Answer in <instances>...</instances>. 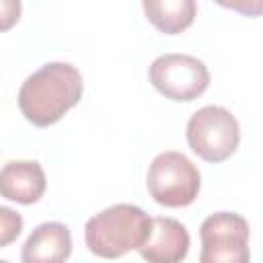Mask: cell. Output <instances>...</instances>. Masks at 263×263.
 Returning <instances> with one entry per match:
<instances>
[{
  "instance_id": "1",
  "label": "cell",
  "mask_w": 263,
  "mask_h": 263,
  "mask_svg": "<svg viewBox=\"0 0 263 263\" xmlns=\"http://www.w3.org/2000/svg\"><path fill=\"white\" fill-rule=\"evenodd\" d=\"M82 90L84 82L76 66L68 62H49L21 84L18 109L33 125L47 127L60 121L82 99Z\"/></svg>"
},
{
  "instance_id": "2",
  "label": "cell",
  "mask_w": 263,
  "mask_h": 263,
  "mask_svg": "<svg viewBox=\"0 0 263 263\" xmlns=\"http://www.w3.org/2000/svg\"><path fill=\"white\" fill-rule=\"evenodd\" d=\"M152 218L138 205L115 203L95 214L84 226V240L92 255L103 259H119L140 249L150 234Z\"/></svg>"
},
{
  "instance_id": "3",
  "label": "cell",
  "mask_w": 263,
  "mask_h": 263,
  "mask_svg": "<svg viewBox=\"0 0 263 263\" xmlns=\"http://www.w3.org/2000/svg\"><path fill=\"white\" fill-rule=\"evenodd\" d=\"M146 187L150 197L166 208H185L197 199L201 175L183 152H160L148 166Z\"/></svg>"
},
{
  "instance_id": "4",
  "label": "cell",
  "mask_w": 263,
  "mask_h": 263,
  "mask_svg": "<svg viewBox=\"0 0 263 263\" xmlns=\"http://www.w3.org/2000/svg\"><path fill=\"white\" fill-rule=\"evenodd\" d=\"M187 142L189 148L205 162H224L238 148L240 127L228 109L220 105H205L189 117Z\"/></svg>"
},
{
  "instance_id": "5",
  "label": "cell",
  "mask_w": 263,
  "mask_h": 263,
  "mask_svg": "<svg viewBox=\"0 0 263 263\" xmlns=\"http://www.w3.org/2000/svg\"><path fill=\"white\" fill-rule=\"evenodd\" d=\"M152 86L171 101L189 103L201 97L210 86L208 66L187 53H162L148 70Z\"/></svg>"
},
{
  "instance_id": "6",
  "label": "cell",
  "mask_w": 263,
  "mask_h": 263,
  "mask_svg": "<svg viewBox=\"0 0 263 263\" xmlns=\"http://www.w3.org/2000/svg\"><path fill=\"white\" fill-rule=\"evenodd\" d=\"M199 263H249V222L234 212H216L201 222Z\"/></svg>"
},
{
  "instance_id": "7",
  "label": "cell",
  "mask_w": 263,
  "mask_h": 263,
  "mask_svg": "<svg viewBox=\"0 0 263 263\" xmlns=\"http://www.w3.org/2000/svg\"><path fill=\"white\" fill-rule=\"evenodd\" d=\"M187 228L168 216H156L150 222V234L138 249L146 263H181L189 253Z\"/></svg>"
},
{
  "instance_id": "8",
  "label": "cell",
  "mask_w": 263,
  "mask_h": 263,
  "mask_svg": "<svg viewBox=\"0 0 263 263\" xmlns=\"http://www.w3.org/2000/svg\"><path fill=\"white\" fill-rule=\"evenodd\" d=\"M47 179L37 160H10L0 168V195L31 205L45 193Z\"/></svg>"
},
{
  "instance_id": "9",
  "label": "cell",
  "mask_w": 263,
  "mask_h": 263,
  "mask_svg": "<svg viewBox=\"0 0 263 263\" xmlns=\"http://www.w3.org/2000/svg\"><path fill=\"white\" fill-rule=\"evenodd\" d=\"M70 253V228L62 222H43L27 236L21 259L23 263H66Z\"/></svg>"
},
{
  "instance_id": "10",
  "label": "cell",
  "mask_w": 263,
  "mask_h": 263,
  "mask_svg": "<svg viewBox=\"0 0 263 263\" xmlns=\"http://www.w3.org/2000/svg\"><path fill=\"white\" fill-rule=\"evenodd\" d=\"M146 18L164 35H177L191 27L197 4L193 0H144Z\"/></svg>"
},
{
  "instance_id": "11",
  "label": "cell",
  "mask_w": 263,
  "mask_h": 263,
  "mask_svg": "<svg viewBox=\"0 0 263 263\" xmlns=\"http://www.w3.org/2000/svg\"><path fill=\"white\" fill-rule=\"evenodd\" d=\"M23 232V216L6 205H0V249L8 247Z\"/></svg>"
},
{
  "instance_id": "12",
  "label": "cell",
  "mask_w": 263,
  "mask_h": 263,
  "mask_svg": "<svg viewBox=\"0 0 263 263\" xmlns=\"http://www.w3.org/2000/svg\"><path fill=\"white\" fill-rule=\"evenodd\" d=\"M23 4L18 0H0V31H8L21 18Z\"/></svg>"
},
{
  "instance_id": "13",
  "label": "cell",
  "mask_w": 263,
  "mask_h": 263,
  "mask_svg": "<svg viewBox=\"0 0 263 263\" xmlns=\"http://www.w3.org/2000/svg\"><path fill=\"white\" fill-rule=\"evenodd\" d=\"M0 263H8V261H4V259H0Z\"/></svg>"
}]
</instances>
